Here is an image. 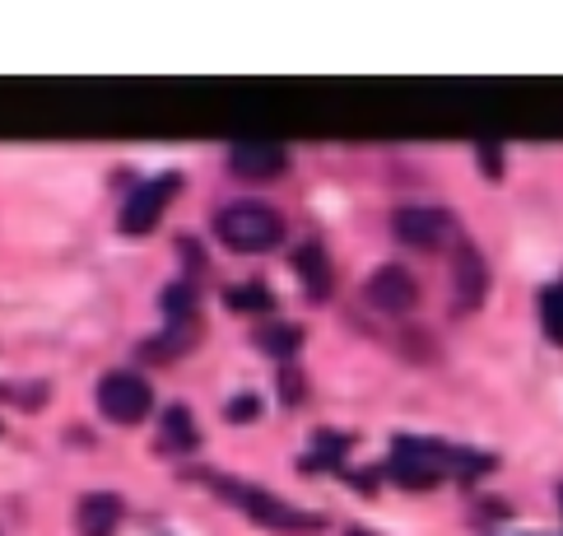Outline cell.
Segmentation results:
<instances>
[{"label": "cell", "instance_id": "ac0fdd59", "mask_svg": "<svg viewBox=\"0 0 563 536\" xmlns=\"http://www.w3.org/2000/svg\"><path fill=\"white\" fill-rule=\"evenodd\" d=\"M475 154H479V164H485V173H489V177H498V173H503V154H498V145H494V141L475 145Z\"/></svg>", "mask_w": 563, "mask_h": 536}, {"label": "cell", "instance_id": "30bf717a", "mask_svg": "<svg viewBox=\"0 0 563 536\" xmlns=\"http://www.w3.org/2000/svg\"><path fill=\"white\" fill-rule=\"evenodd\" d=\"M75 523H79L85 536H112L117 523H122V500H117V494H85Z\"/></svg>", "mask_w": 563, "mask_h": 536}, {"label": "cell", "instance_id": "5b68a950", "mask_svg": "<svg viewBox=\"0 0 563 536\" xmlns=\"http://www.w3.org/2000/svg\"><path fill=\"white\" fill-rule=\"evenodd\" d=\"M177 187H183L177 173H158V177H150V183H140L122 206V233H150L158 220H164V210L177 196Z\"/></svg>", "mask_w": 563, "mask_h": 536}, {"label": "cell", "instance_id": "277c9868", "mask_svg": "<svg viewBox=\"0 0 563 536\" xmlns=\"http://www.w3.org/2000/svg\"><path fill=\"white\" fill-rule=\"evenodd\" d=\"M98 406L112 425H140L154 411V387L131 369H117L98 383Z\"/></svg>", "mask_w": 563, "mask_h": 536}, {"label": "cell", "instance_id": "8fae6325", "mask_svg": "<svg viewBox=\"0 0 563 536\" xmlns=\"http://www.w3.org/2000/svg\"><path fill=\"white\" fill-rule=\"evenodd\" d=\"M294 271L303 275V285H308L312 299H327V294H331V262H327V252H321L317 243H303V248H298Z\"/></svg>", "mask_w": 563, "mask_h": 536}, {"label": "cell", "instance_id": "e0dca14e", "mask_svg": "<svg viewBox=\"0 0 563 536\" xmlns=\"http://www.w3.org/2000/svg\"><path fill=\"white\" fill-rule=\"evenodd\" d=\"M256 415H261V396H233V402H229V411H224V420L229 425H247V420H256Z\"/></svg>", "mask_w": 563, "mask_h": 536}, {"label": "cell", "instance_id": "ffe728a7", "mask_svg": "<svg viewBox=\"0 0 563 536\" xmlns=\"http://www.w3.org/2000/svg\"><path fill=\"white\" fill-rule=\"evenodd\" d=\"M559 500H563V490H559Z\"/></svg>", "mask_w": 563, "mask_h": 536}, {"label": "cell", "instance_id": "3957f363", "mask_svg": "<svg viewBox=\"0 0 563 536\" xmlns=\"http://www.w3.org/2000/svg\"><path fill=\"white\" fill-rule=\"evenodd\" d=\"M214 233L233 252H266L285 238V220L266 201H233L214 215Z\"/></svg>", "mask_w": 563, "mask_h": 536}, {"label": "cell", "instance_id": "2e32d148", "mask_svg": "<svg viewBox=\"0 0 563 536\" xmlns=\"http://www.w3.org/2000/svg\"><path fill=\"white\" fill-rule=\"evenodd\" d=\"M164 439H177V448H196V425L187 406H168L164 411Z\"/></svg>", "mask_w": 563, "mask_h": 536}, {"label": "cell", "instance_id": "9a60e30c", "mask_svg": "<svg viewBox=\"0 0 563 536\" xmlns=\"http://www.w3.org/2000/svg\"><path fill=\"white\" fill-rule=\"evenodd\" d=\"M224 299H229V308H238V313H266V308L275 304L266 285H233Z\"/></svg>", "mask_w": 563, "mask_h": 536}, {"label": "cell", "instance_id": "4fadbf2b", "mask_svg": "<svg viewBox=\"0 0 563 536\" xmlns=\"http://www.w3.org/2000/svg\"><path fill=\"white\" fill-rule=\"evenodd\" d=\"M540 327H545L554 346H563V281L540 289Z\"/></svg>", "mask_w": 563, "mask_h": 536}, {"label": "cell", "instance_id": "5bb4252c", "mask_svg": "<svg viewBox=\"0 0 563 536\" xmlns=\"http://www.w3.org/2000/svg\"><path fill=\"white\" fill-rule=\"evenodd\" d=\"M312 448H317V452H308L303 467H340V458H345L350 439H345V434H317Z\"/></svg>", "mask_w": 563, "mask_h": 536}, {"label": "cell", "instance_id": "7c38bea8", "mask_svg": "<svg viewBox=\"0 0 563 536\" xmlns=\"http://www.w3.org/2000/svg\"><path fill=\"white\" fill-rule=\"evenodd\" d=\"M256 346L266 350V354H275V360H289V354L303 346V327H294V322H275V327H266L256 336Z\"/></svg>", "mask_w": 563, "mask_h": 536}, {"label": "cell", "instance_id": "52a82bcc", "mask_svg": "<svg viewBox=\"0 0 563 536\" xmlns=\"http://www.w3.org/2000/svg\"><path fill=\"white\" fill-rule=\"evenodd\" d=\"M364 299H368L377 313H410V308L419 304V285H415V275H410V271L382 266V271L368 275Z\"/></svg>", "mask_w": 563, "mask_h": 536}, {"label": "cell", "instance_id": "ba28073f", "mask_svg": "<svg viewBox=\"0 0 563 536\" xmlns=\"http://www.w3.org/2000/svg\"><path fill=\"white\" fill-rule=\"evenodd\" d=\"M229 164L243 177H279L289 168V150L275 145V141H238L229 150Z\"/></svg>", "mask_w": 563, "mask_h": 536}, {"label": "cell", "instance_id": "9c48e42d", "mask_svg": "<svg viewBox=\"0 0 563 536\" xmlns=\"http://www.w3.org/2000/svg\"><path fill=\"white\" fill-rule=\"evenodd\" d=\"M485 285H489L485 256H479V248L461 243V248H456V304H461V308L479 304V299H485Z\"/></svg>", "mask_w": 563, "mask_h": 536}, {"label": "cell", "instance_id": "7a4b0ae2", "mask_svg": "<svg viewBox=\"0 0 563 536\" xmlns=\"http://www.w3.org/2000/svg\"><path fill=\"white\" fill-rule=\"evenodd\" d=\"M206 481H210L214 494H224L229 504H238L252 523L271 527V532H289V536H312V532H321V518H317V513L294 508V504H285V500H275V494H271V490H261V485H247V481H238V475H219V471H210Z\"/></svg>", "mask_w": 563, "mask_h": 536}, {"label": "cell", "instance_id": "d6986e66", "mask_svg": "<svg viewBox=\"0 0 563 536\" xmlns=\"http://www.w3.org/2000/svg\"><path fill=\"white\" fill-rule=\"evenodd\" d=\"M350 536H368V532H350Z\"/></svg>", "mask_w": 563, "mask_h": 536}, {"label": "cell", "instance_id": "8992f818", "mask_svg": "<svg viewBox=\"0 0 563 536\" xmlns=\"http://www.w3.org/2000/svg\"><path fill=\"white\" fill-rule=\"evenodd\" d=\"M391 233L410 248H442L456 233V220L438 206H406L391 215Z\"/></svg>", "mask_w": 563, "mask_h": 536}, {"label": "cell", "instance_id": "6da1fadb", "mask_svg": "<svg viewBox=\"0 0 563 536\" xmlns=\"http://www.w3.org/2000/svg\"><path fill=\"white\" fill-rule=\"evenodd\" d=\"M494 458L475 448H456V444H438V439H415V434H396L391 439V458L387 471L391 481L410 485V490H429L442 475H479L489 471Z\"/></svg>", "mask_w": 563, "mask_h": 536}]
</instances>
